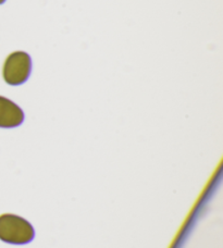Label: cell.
<instances>
[{
	"mask_svg": "<svg viewBox=\"0 0 223 248\" xmlns=\"http://www.w3.org/2000/svg\"><path fill=\"white\" fill-rule=\"evenodd\" d=\"M34 236V228L28 220L12 214L0 216V240L2 242L24 245L32 242Z\"/></svg>",
	"mask_w": 223,
	"mask_h": 248,
	"instance_id": "6da1fadb",
	"label": "cell"
},
{
	"mask_svg": "<svg viewBox=\"0 0 223 248\" xmlns=\"http://www.w3.org/2000/svg\"><path fill=\"white\" fill-rule=\"evenodd\" d=\"M32 71V59L24 51H15L4 61L2 75L9 85L17 86L28 81Z\"/></svg>",
	"mask_w": 223,
	"mask_h": 248,
	"instance_id": "7a4b0ae2",
	"label": "cell"
},
{
	"mask_svg": "<svg viewBox=\"0 0 223 248\" xmlns=\"http://www.w3.org/2000/svg\"><path fill=\"white\" fill-rule=\"evenodd\" d=\"M23 121V110L10 99L0 96V127H16L21 125Z\"/></svg>",
	"mask_w": 223,
	"mask_h": 248,
	"instance_id": "3957f363",
	"label": "cell"
},
{
	"mask_svg": "<svg viewBox=\"0 0 223 248\" xmlns=\"http://www.w3.org/2000/svg\"><path fill=\"white\" fill-rule=\"evenodd\" d=\"M3 2H6V0H0V4H2Z\"/></svg>",
	"mask_w": 223,
	"mask_h": 248,
	"instance_id": "277c9868",
	"label": "cell"
}]
</instances>
